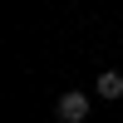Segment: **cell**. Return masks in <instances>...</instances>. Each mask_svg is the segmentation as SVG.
<instances>
[{
  "instance_id": "6da1fadb",
  "label": "cell",
  "mask_w": 123,
  "mask_h": 123,
  "mask_svg": "<svg viewBox=\"0 0 123 123\" xmlns=\"http://www.w3.org/2000/svg\"><path fill=\"white\" fill-rule=\"evenodd\" d=\"M89 108H94V104H89V94L69 89V94L54 104V118H59V123H84V118H89Z\"/></svg>"
},
{
  "instance_id": "7a4b0ae2",
  "label": "cell",
  "mask_w": 123,
  "mask_h": 123,
  "mask_svg": "<svg viewBox=\"0 0 123 123\" xmlns=\"http://www.w3.org/2000/svg\"><path fill=\"white\" fill-rule=\"evenodd\" d=\"M94 94L98 98H123V74H118V69H104L98 84H94Z\"/></svg>"
}]
</instances>
